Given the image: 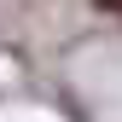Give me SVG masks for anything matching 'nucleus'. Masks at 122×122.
Listing matches in <instances>:
<instances>
[{
  "label": "nucleus",
  "instance_id": "f257e3e1",
  "mask_svg": "<svg viewBox=\"0 0 122 122\" xmlns=\"http://www.w3.org/2000/svg\"><path fill=\"white\" fill-rule=\"evenodd\" d=\"M105 6H116V12H122V0H105Z\"/></svg>",
  "mask_w": 122,
  "mask_h": 122
}]
</instances>
